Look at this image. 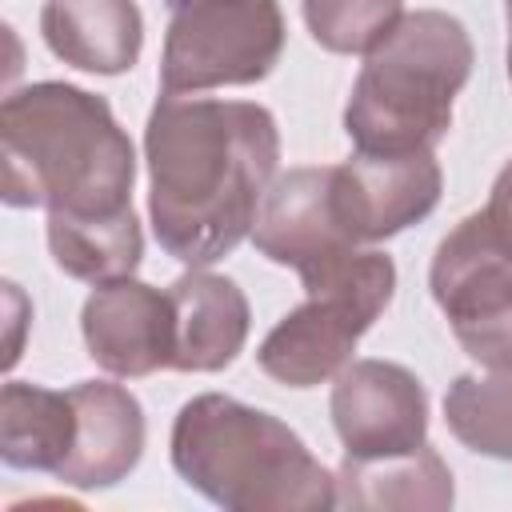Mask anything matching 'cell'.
Listing matches in <instances>:
<instances>
[{
  "mask_svg": "<svg viewBox=\"0 0 512 512\" xmlns=\"http://www.w3.org/2000/svg\"><path fill=\"white\" fill-rule=\"evenodd\" d=\"M148 216L160 248L208 268L252 236L280 164L276 116L256 100L160 96L144 128Z\"/></svg>",
  "mask_w": 512,
  "mask_h": 512,
  "instance_id": "cell-1",
  "label": "cell"
},
{
  "mask_svg": "<svg viewBox=\"0 0 512 512\" xmlns=\"http://www.w3.org/2000/svg\"><path fill=\"white\" fill-rule=\"evenodd\" d=\"M4 204L68 216L132 208L136 152L104 96L36 80L0 104Z\"/></svg>",
  "mask_w": 512,
  "mask_h": 512,
  "instance_id": "cell-2",
  "label": "cell"
},
{
  "mask_svg": "<svg viewBox=\"0 0 512 512\" xmlns=\"http://www.w3.org/2000/svg\"><path fill=\"white\" fill-rule=\"evenodd\" d=\"M176 476L228 512L336 508V476L272 412L224 392L192 396L172 420Z\"/></svg>",
  "mask_w": 512,
  "mask_h": 512,
  "instance_id": "cell-3",
  "label": "cell"
},
{
  "mask_svg": "<svg viewBox=\"0 0 512 512\" xmlns=\"http://www.w3.org/2000/svg\"><path fill=\"white\" fill-rule=\"evenodd\" d=\"M468 28L440 12L416 8L364 56L344 104V132L356 152L404 156L432 152L452 128V104L472 76Z\"/></svg>",
  "mask_w": 512,
  "mask_h": 512,
  "instance_id": "cell-4",
  "label": "cell"
},
{
  "mask_svg": "<svg viewBox=\"0 0 512 512\" xmlns=\"http://www.w3.org/2000/svg\"><path fill=\"white\" fill-rule=\"evenodd\" d=\"M304 304L284 312L260 340L256 364L288 388H316L336 380L360 336L384 316L396 296V264L388 252L352 248L300 276Z\"/></svg>",
  "mask_w": 512,
  "mask_h": 512,
  "instance_id": "cell-5",
  "label": "cell"
},
{
  "mask_svg": "<svg viewBox=\"0 0 512 512\" xmlns=\"http://www.w3.org/2000/svg\"><path fill=\"white\" fill-rule=\"evenodd\" d=\"M288 28L276 0H188L172 8L160 92L192 96L208 88L256 84L284 52Z\"/></svg>",
  "mask_w": 512,
  "mask_h": 512,
  "instance_id": "cell-6",
  "label": "cell"
},
{
  "mask_svg": "<svg viewBox=\"0 0 512 512\" xmlns=\"http://www.w3.org/2000/svg\"><path fill=\"white\" fill-rule=\"evenodd\" d=\"M428 288L476 364L512 368V252L496 240L484 212L464 216L436 244Z\"/></svg>",
  "mask_w": 512,
  "mask_h": 512,
  "instance_id": "cell-7",
  "label": "cell"
},
{
  "mask_svg": "<svg viewBox=\"0 0 512 512\" xmlns=\"http://www.w3.org/2000/svg\"><path fill=\"white\" fill-rule=\"evenodd\" d=\"M328 412L348 460L404 456L428 444V392L392 360H352L332 380Z\"/></svg>",
  "mask_w": 512,
  "mask_h": 512,
  "instance_id": "cell-8",
  "label": "cell"
},
{
  "mask_svg": "<svg viewBox=\"0 0 512 512\" xmlns=\"http://www.w3.org/2000/svg\"><path fill=\"white\" fill-rule=\"evenodd\" d=\"M336 212L356 248L380 244L440 204L444 172L432 152H404V156H368L356 152L344 164H332Z\"/></svg>",
  "mask_w": 512,
  "mask_h": 512,
  "instance_id": "cell-9",
  "label": "cell"
},
{
  "mask_svg": "<svg viewBox=\"0 0 512 512\" xmlns=\"http://www.w3.org/2000/svg\"><path fill=\"white\" fill-rule=\"evenodd\" d=\"M80 332L88 356L108 376L140 380L160 368H172V352H176L172 296L136 276L96 284L80 308Z\"/></svg>",
  "mask_w": 512,
  "mask_h": 512,
  "instance_id": "cell-10",
  "label": "cell"
},
{
  "mask_svg": "<svg viewBox=\"0 0 512 512\" xmlns=\"http://www.w3.org/2000/svg\"><path fill=\"white\" fill-rule=\"evenodd\" d=\"M332 176V164H308L272 180L252 224V244L264 260L304 276L356 248L340 224Z\"/></svg>",
  "mask_w": 512,
  "mask_h": 512,
  "instance_id": "cell-11",
  "label": "cell"
},
{
  "mask_svg": "<svg viewBox=\"0 0 512 512\" xmlns=\"http://www.w3.org/2000/svg\"><path fill=\"white\" fill-rule=\"evenodd\" d=\"M76 404V440L56 480L68 488H116L128 480L144 456V408L112 380H80L68 388Z\"/></svg>",
  "mask_w": 512,
  "mask_h": 512,
  "instance_id": "cell-12",
  "label": "cell"
},
{
  "mask_svg": "<svg viewBox=\"0 0 512 512\" xmlns=\"http://www.w3.org/2000/svg\"><path fill=\"white\" fill-rule=\"evenodd\" d=\"M176 312V372H220L228 368L252 328V308L232 276L188 268L168 288Z\"/></svg>",
  "mask_w": 512,
  "mask_h": 512,
  "instance_id": "cell-13",
  "label": "cell"
},
{
  "mask_svg": "<svg viewBox=\"0 0 512 512\" xmlns=\"http://www.w3.org/2000/svg\"><path fill=\"white\" fill-rule=\"evenodd\" d=\"M40 36L56 60L92 76H120L140 60L144 16L136 0H44Z\"/></svg>",
  "mask_w": 512,
  "mask_h": 512,
  "instance_id": "cell-14",
  "label": "cell"
},
{
  "mask_svg": "<svg viewBox=\"0 0 512 512\" xmlns=\"http://www.w3.org/2000/svg\"><path fill=\"white\" fill-rule=\"evenodd\" d=\"M76 440V404L64 388L8 380L0 388V460L20 472H60Z\"/></svg>",
  "mask_w": 512,
  "mask_h": 512,
  "instance_id": "cell-15",
  "label": "cell"
},
{
  "mask_svg": "<svg viewBox=\"0 0 512 512\" xmlns=\"http://www.w3.org/2000/svg\"><path fill=\"white\" fill-rule=\"evenodd\" d=\"M452 472L432 444L404 456L348 460L336 472V504L344 508H452Z\"/></svg>",
  "mask_w": 512,
  "mask_h": 512,
  "instance_id": "cell-16",
  "label": "cell"
},
{
  "mask_svg": "<svg viewBox=\"0 0 512 512\" xmlns=\"http://www.w3.org/2000/svg\"><path fill=\"white\" fill-rule=\"evenodd\" d=\"M48 252L64 276L96 288L108 280H124L140 268L144 232L132 208L108 216L48 212Z\"/></svg>",
  "mask_w": 512,
  "mask_h": 512,
  "instance_id": "cell-17",
  "label": "cell"
},
{
  "mask_svg": "<svg viewBox=\"0 0 512 512\" xmlns=\"http://www.w3.org/2000/svg\"><path fill=\"white\" fill-rule=\"evenodd\" d=\"M444 420L468 452L512 460V368L456 376L444 392Z\"/></svg>",
  "mask_w": 512,
  "mask_h": 512,
  "instance_id": "cell-18",
  "label": "cell"
},
{
  "mask_svg": "<svg viewBox=\"0 0 512 512\" xmlns=\"http://www.w3.org/2000/svg\"><path fill=\"white\" fill-rule=\"evenodd\" d=\"M404 16V0H304L312 40L336 56H368Z\"/></svg>",
  "mask_w": 512,
  "mask_h": 512,
  "instance_id": "cell-19",
  "label": "cell"
},
{
  "mask_svg": "<svg viewBox=\"0 0 512 512\" xmlns=\"http://www.w3.org/2000/svg\"><path fill=\"white\" fill-rule=\"evenodd\" d=\"M484 212V220H488V228L496 232V240L512 252V160L496 172V180H492V192H488V204L480 208Z\"/></svg>",
  "mask_w": 512,
  "mask_h": 512,
  "instance_id": "cell-20",
  "label": "cell"
},
{
  "mask_svg": "<svg viewBox=\"0 0 512 512\" xmlns=\"http://www.w3.org/2000/svg\"><path fill=\"white\" fill-rule=\"evenodd\" d=\"M504 20H508V84H512V4H504Z\"/></svg>",
  "mask_w": 512,
  "mask_h": 512,
  "instance_id": "cell-21",
  "label": "cell"
},
{
  "mask_svg": "<svg viewBox=\"0 0 512 512\" xmlns=\"http://www.w3.org/2000/svg\"><path fill=\"white\" fill-rule=\"evenodd\" d=\"M180 4H188V0H168V12H172V8H180Z\"/></svg>",
  "mask_w": 512,
  "mask_h": 512,
  "instance_id": "cell-22",
  "label": "cell"
},
{
  "mask_svg": "<svg viewBox=\"0 0 512 512\" xmlns=\"http://www.w3.org/2000/svg\"><path fill=\"white\" fill-rule=\"evenodd\" d=\"M504 4H512V0H504Z\"/></svg>",
  "mask_w": 512,
  "mask_h": 512,
  "instance_id": "cell-23",
  "label": "cell"
}]
</instances>
